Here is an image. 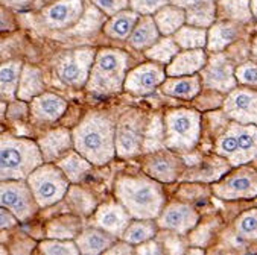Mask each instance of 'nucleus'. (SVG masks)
<instances>
[{"label": "nucleus", "instance_id": "cd10ccee", "mask_svg": "<svg viewBox=\"0 0 257 255\" xmlns=\"http://www.w3.org/2000/svg\"><path fill=\"white\" fill-rule=\"evenodd\" d=\"M55 164L61 169V172L66 175V178L69 179L70 184L81 182L90 173V170L93 167V164L87 158H84L75 149L69 150L67 154L60 157L55 161Z\"/></svg>", "mask_w": 257, "mask_h": 255}, {"label": "nucleus", "instance_id": "c756f323", "mask_svg": "<svg viewBox=\"0 0 257 255\" xmlns=\"http://www.w3.org/2000/svg\"><path fill=\"white\" fill-rule=\"evenodd\" d=\"M47 238H64V240H75L78 234L82 231V220L78 214H67L60 216L52 220H49L46 228Z\"/></svg>", "mask_w": 257, "mask_h": 255}, {"label": "nucleus", "instance_id": "a18cd8bd", "mask_svg": "<svg viewBox=\"0 0 257 255\" xmlns=\"http://www.w3.org/2000/svg\"><path fill=\"white\" fill-rule=\"evenodd\" d=\"M90 2L107 17H111L130 8V0H90Z\"/></svg>", "mask_w": 257, "mask_h": 255}, {"label": "nucleus", "instance_id": "393cba45", "mask_svg": "<svg viewBox=\"0 0 257 255\" xmlns=\"http://www.w3.org/2000/svg\"><path fill=\"white\" fill-rule=\"evenodd\" d=\"M162 37L152 16H140L131 35L128 37V44L136 50H145L151 47Z\"/></svg>", "mask_w": 257, "mask_h": 255}, {"label": "nucleus", "instance_id": "ddd939ff", "mask_svg": "<svg viewBox=\"0 0 257 255\" xmlns=\"http://www.w3.org/2000/svg\"><path fill=\"white\" fill-rule=\"evenodd\" d=\"M224 111L237 123L257 126V91L233 88L224 100Z\"/></svg>", "mask_w": 257, "mask_h": 255}, {"label": "nucleus", "instance_id": "9d476101", "mask_svg": "<svg viewBox=\"0 0 257 255\" xmlns=\"http://www.w3.org/2000/svg\"><path fill=\"white\" fill-rule=\"evenodd\" d=\"M216 197L224 200L257 197V172L251 167H240L212 187Z\"/></svg>", "mask_w": 257, "mask_h": 255}, {"label": "nucleus", "instance_id": "aec40b11", "mask_svg": "<svg viewBox=\"0 0 257 255\" xmlns=\"http://www.w3.org/2000/svg\"><path fill=\"white\" fill-rule=\"evenodd\" d=\"M234 129L237 138V152L228 161L230 166H245L246 163L257 158V126L255 125H242L237 122L230 123Z\"/></svg>", "mask_w": 257, "mask_h": 255}, {"label": "nucleus", "instance_id": "c85d7f7f", "mask_svg": "<svg viewBox=\"0 0 257 255\" xmlns=\"http://www.w3.org/2000/svg\"><path fill=\"white\" fill-rule=\"evenodd\" d=\"M202 87L201 78L195 75L189 76H169V79H165L162 84V91L172 97L180 99H193Z\"/></svg>", "mask_w": 257, "mask_h": 255}, {"label": "nucleus", "instance_id": "4be33fe9", "mask_svg": "<svg viewBox=\"0 0 257 255\" xmlns=\"http://www.w3.org/2000/svg\"><path fill=\"white\" fill-rule=\"evenodd\" d=\"M75 241L79 249V253L97 255V253L105 252L116 241V237L105 232L104 229L94 226V228L82 229L75 238Z\"/></svg>", "mask_w": 257, "mask_h": 255}, {"label": "nucleus", "instance_id": "72a5a7b5", "mask_svg": "<svg viewBox=\"0 0 257 255\" xmlns=\"http://www.w3.org/2000/svg\"><path fill=\"white\" fill-rule=\"evenodd\" d=\"M216 16L236 23H248L252 19L249 0H218Z\"/></svg>", "mask_w": 257, "mask_h": 255}, {"label": "nucleus", "instance_id": "39448f33", "mask_svg": "<svg viewBox=\"0 0 257 255\" xmlns=\"http://www.w3.org/2000/svg\"><path fill=\"white\" fill-rule=\"evenodd\" d=\"M26 182L40 208L61 202L70 187L69 179L55 163H43L35 167L26 178Z\"/></svg>", "mask_w": 257, "mask_h": 255}, {"label": "nucleus", "instance_id": "6e6d98bb", "mask_svg": "<svg viewBox=\"0 0 257 255\" xmlns=\"http://www.w3.org/2000/svg\"><path fill=\"white\" fill-rule=\"evenodd\" d=\"M7 108H8V102L0 97V119L7 117Z\"/></svg>", "mask_w": 257, "mask_h": 255}, {"label": "nucleus", "instance_id": "20e7f679", "mask_svg": "<svg viewBox=\"0 0 257 255\" xmlns=\"http://www.w3.org/2000/svg\"><path fill=\"white\" fill-rule=\"evenodd\" d=\"M130 67V55L120 49L104 47L96 52L85 88L99 96L114 94L123 90Z\"/></svg>", "mask_w": 257, "mask_h": 255}, {"label": "nucleus", "instance_id": "dca6fc26", "mask_svg": "<svg viewBox=\"0 0 257 255\" xmlns=\"http://www.w3.org/2000/svg\"><path fill=\"white\" fill-rule=\"evenodd\" d=\"M198 219V213L193 207L181 202H171L168 207H163V210L160 211L157 217V225L162 229L184 235L196 226Z\"/></svg>", "mask_w": 257, "mask_h": 255}, {"label": "nucleus", "instance_id": "f704fd0d", "mask_svg": "<svg viewBox=\"0 0 257 255\" xmlns=\"http://www.w3.org/2000/svg\"><path fill=\"white\" fill-rule=\"evenodd\" d=\"M165 140H166V129H165V119L162 114H154L151 120L146 123L145 128V137H143V152L151 154L165 149Z\"/></svg>", "mask_w": 257, "mask_h": 255}, {"label": "nucleus", "instance_id": "b1692460", "mask_svg": "<svg viewBox=\"0 0 257 255\" xmlns=\"http://www.w3.org/2000/svg\"><path fill=\"white\" fill-rule=\"evenodd\" d=\"M242 34V28L236 22H219L213 23L207 31V49L213 54H219L236 41Z\"/></svg>", "mask_w": 257, "mask_h": 255}, {"label": "nucleus", "instance_id": "7c9ffc66", "mask_svg": "<svg viewBox=\"0 0 257 255\" xmlns=\"http://www.w3.org/2000/svg\"><path fill=\"white\" fill-rule=\"evenodd\" d=\"M162 35H174L186 23V10L169 4L152 14Z\"/></svg>", "mask_w": 257, "mask_h": 255}, {"label": "nucleus", "instance_id": "f03ea898", "mask_svg": "<svg viewBox=\"0 0 257 255\" xmlns=\"http://www.w3.org/2000/svg\"><path fill=\"white\" fill-rule=\"evenodd\" d=\"M114 194L133 219H157L165 207V194L159 181L145 176H120Z\"/></svg>", "mask_w": 257, "mask_h": 255}, {"label": "nucleus", "instance_id": "4d7b16f0", "mask_svg": "<svg viewBox=\"0 0 257 255\" xmlns=\"http://www.w3.org/2000/svg\"><path fill=\"white\" fill-rule=\"evenodd\" d=\"M52 2H55V0H35V7H38V8H43V7H46V5H49V4H52Z\"/></svg>", "mask_w": 257, "mask_h": 255}, {"label": "nucleus", "instance_id": "6ab92c4d", "mask_svg": "<svg viewBox=\"0 0 257 255\" xmlns=\"http://www.w3.org/2000/svg\"><path fill=\"white\" fill-rule=\"evenodd\" d=\"M38 149L44 163H55L60 157L73 149L72 131L67 128H57L46 132L37 140Z\"/></svg>", "mask_w": 257, "mask_h": 255}, {"label": "nucleus", "instance_id": "c03bdc74", "mask_svg": "<svg viewBox=\"0 0 257 255\" xmlns=\"http://www.w3.org/2000/svg\"><path fill=\"white\" fill-rule=\"evenodd\" d=\"M169 4L172 0H130V8L140 16H152Z\"/></svg>", "mask_w": 257, "mask_h": 255}, {"label": "nucleus", "instance_id": "9b49d317", "mask_svg": "<svg viewBox=\"0 0 257 255\" xmlns=\"http://www.w3.org/2000/svg\"><path fill=\"white\" fill-rule=\"evenodd\" d=\"M85 10V0H55L41 8L43 23L54 31L73 28Z\"/></svg>", "mask_w": 257, "mask_h": 255}, {"label": "nucleus", "instance_id": "a211bd4d", "mask_svg": "<svg viewBox=\"0 0 257 255\" xmlns=\"http://www.w3.org/2000/svg\"><path fill=\"white\" fill-rule=\"evenodd\" d=\"M133 220L131 214L125 210L120 202H107L97 205L93 216L94 226L104 229L105 232L120 238L130 222Z\"/></svg>", "mask_w": 257, "mask_h": 255}, {"label": "nucleus", "instance_id": "6e6552de", "mask_svg": "<svg viewBox=\"0 0 257 255\" xmlns=\"http://www.w3.org/2000/svg\"><path fill=\"white\" fill-rule=\"evenodd\" d=\"M0 205L10 210L19 222L31 220L40 210L26 179L0 181Z\"/></svg>", "mask_w": 257, "mask_h": 255}, {"label": "nucleus", "instance_id": "49530a36", "mask_svg": "<svg viewBox=\"0 0 257 255\" xmlns=\"http://www.w3.org/2000/svg\"><path fill=\"white\" fill-rule=\"evenodd\" d=\"M7 119H10L13 122H25V120H28L29 119V104L25 100H20V99L8 102Z\"/></svg>", "mask_w": 257, "mask_h": 255}, {"label": "nucleus", "instance_id": "bf43d9fd", "mask_svg": "<svg viewBox=\"0 0 257 255\" xmlns=\"http://www.w3.org/2000/svg\"><path fill=\"white\" fill-rule=\"evenodd\" d=\"M251 52H252V57L257 60V38L252 41V47H251Z\"/></svg>", "mask_w": 257, "mask_h": 255}, {"label": "nucleus", "instance_id": "de8ad7c7", "mask_svg": "<svg viewBox=\"0 0 257 255\" xmlns=\"http://www.w3.org/2000/svg\"><path fill=\"white\" fill-rule=\"evenodd\" d=\"M234 75H236L237 82L257 87V64L245 63L234 70Z\"/></svg>", "mask_w": 257, "mask_h": 255}, {"label": "nucleus", "instance_id": "864d4df0", "mask_svg": "<svg viewBox=\"0 0 257 255\" xmlns=\"http://www.w3.org/2000/svg\"><path fill=\"white\" fill-rule=\"evenodd\" d=\"M35 0H2V4L11 10H23L29 5H32Z\"/></svg>", "mask_w": 257, "mask_h": 255}, {"label": "nucleus", "instance_id": "423d86ee", "mask_svg": "<svg viewBox=\"0 0 257 255\" xmlns=\"http://www.w3.org/2000/svg\"><path fill=\"white\" fill-rule=\"evenodd\" d=\"M163 119L166 129V149L189 152L196 146L201 134V116L198 111L187 108L171 110Z\"/></svg>", "mask_w": 257, "mask_h": 255}, {"label": "nucleus", "instance_id": "37998d69", "mask_svg": "<svg viewBox=\"0 0 257 255\" xmlns=\"http://www.w3.org/2000/svg\"><path fill=\"white\" fill-rule=\"evenodd\" d=\"M215 152H216V155H219L222 158H227L228 161L236 155V152H237V138H236V134H234V129H233L231 125L218 138Z\"/></svg>", "mask_w": 257, "mask_h": 255}, {"label": "nucleus", "instance_id": "4c0bfd02", "mask_svg": "<svg viewBox=\"0 0 257 255\" xmlns=\"http://www.w3.org/2000/svg\"><path fill=\"white\" fill-rule=\"evenodd\" d=\"M175 43L180 49H204L207 46V29L196 28L190 25H183L174 35Z\"/></svg>", "mask_w": 257, "mask_h": 255}, {"label": "nucleus", "instance_id": "2f4dec72", "mask_svg": "<svg viewBox=\"0 0 257 255\" xmlns=\"http://www.w3.org/2000/svg\"><path fill=\"white\" fill-rule=\"evenodd\" d=\"M22 67L23 63L19 60L0 64V97L7 102H13L17 99Z\"/></svg>", "mask_w": 257, "mask_h": 255}, {"label": "nucleus", "instance_id": "c9c22d12", "mask_svg": "<svg viewBox=\"0 0 257 255\" xmlns=\"http://www.w3.org/2000/svg\"><path fill=\"white\" fill-rule=\"evenodd\" d=\"M180 47L178 44L175 43L174 37L172 35H163L160 37L156 43H154L151 47H148L145 50V57L148 60H151L152 63H157V64H162V66H168L174 57L180 52Z\"/></svg>", "mask_w": 257, "mask_h": 255}, {"label": "nucleus", "instance_id": "2eb2a0df", "mask_svg": "<svg viewBox=\"0 0 257 255\" xmlns=\"http://www.w3.org/2000/svg\"><path fill=\"white\" fill-rule=\"evenodd\" d=\"M67 110V100L58 94L43 91L29 102V120L37 126L60 120Z\"/></svg>", "mask_w": 257, "mask_h": 255}, {"label": "nucleus", "instance_id": "bb28decb", "mask_svg": "<svg viewBox=\"0 0 257 255\" xmlns=\"http://www.w3.org/2000/svg\"><path fill=\"white\" fill-rule=\"evenodd\" d=\"M43 91H44V78L41 69L32 64H23L19 88H17V99L31 102Z\"/></svg>", "mask_w": 257, "mask_h": 255}, {"label": "nucleus", "instance_id": "7ed1b4c3", "mask_svg": "<svg viewBox=\"0 0 257 255\" xmlns=\"http://www.w3.org/2000/svg\"><path fill=\"white\" fill-rule=\"evenodd\" d=\"M43 163L37 141L10 132L0 134V181L26 179Z\"/></svg>", "mask_w": 257, "mask_h": 255}, {"label": "nucleus", "instance_id": "58836bf2", "mask_svg": "<svg viewBox=\"0 0 257 255\" xmlns=\"http://www.w3.org/2000/svg\"><path fill=\"white\" fill-rule=\"evenodd\" d=\"M216 19V4L205 2L190 8H186V23L196 28L209 29Z\"/></svg>", "mask_w": 257, "mask_h": 255}, {"label": "nucleus", "instance_id": "680f3d73", "mask_svg": "<svg viewBox=\"0 0 257 255\" xmlns=\"http://www.w3.org/2000/svg\"><path fill=\"white\" fill-rule=\"evenodd\" d=\"M255 205H257V200H255Z\"/></svg>", "mask_w": 257, "mask_h": 255}, {"label": "nucleus", "instance_id": "f257e3e1", "mask_svg": "<svg viewBox=\"0 0 257 255\" xmlns=\"http://www.w3.org/2000/svg\"><path fill=\"white\" fill-rule=\"evenodd\" d=\"M73 149L93 166H105L116 157L114 123L96 111H90L72 131Z\"/></svg>", "mask_w": 257, "mask_h": 255}, {"label": "nucleus", "instance_id": "8fccbe9b", "mask_svg": "<svg viewBox=\"0 0 257 255\" xmlns=\"http://www.w3.org/2000/svg\"><path fill=\"white\" fill-rule=\"evenodd\" d=\"M19 225V219L5 207L0 205V231L4 229H11Z\"/></svg>", "mask_w": 257, "mask_h": 255}, {"label": "nucleus", "instance_id": "a19ab883", "mask_svg": "<svg viewBox=\"0 0 257 255\" xmlns=\"http://www.w3.org/2000/svg\"><path fill=\"white\" fill-rule=\"evenodd\" d=\"M38 250L47 255H76L79 249L75 240L64 238H46L38 243Z\"/></svg>", "mask_w": 257, "mask_h": 255}, {"label": "nucleus", "instance_id": "412c9836", "mask_svg": "<svg viewBox=\"0 0 257 255\" xmlns=\"http://www.w3.org/2000/svg\"><path fill=\"white\" fill-rule=\"evenodd\" d=\"M207 64V55L202 49H189L178 52L166 66V76H189L202 70Z\"/></svg>", "mask_w": 257, "mask_h": 255}, {"label": "nucleus", "instance_id": "f3484780", "mask_svg": "<svg viewBox=\"0 0 257 255\" xmlns=\"http://www.w3.org/2000/svg\"><path fill=\"white\" fill-rule=\"evenodd\" d=\"M201 76L204 87L222 93H230L237 84L234 69L224 55H215L210 61H207L201 70Z\"/></svg>", "mask_w": 257, "mask_h": 255}, {"label": "nucleus", "instance_id": "a878e982", "mask_svg": "<svg viewBox=\"0 0 257 255\" xmlns=\"http://www.w3.org/2000/svg\"><path fill=\"white\" fill-rule=\"evenodd\" d=\"M139 17H140V14H137L136 11L128 8V10H123V11L111 16L105 22V25L102 26V29H104V34L107 37H110L111 40L126 41L128 37L131 35Z\"/></svg>", "mask_w": 257, "mask_h": 255}, {"label": "nucleus", "instance_id": "f8f14e48", "mask_svg": "<svg viewBox=\"0 0 257 255\" xmlns=\"http://www.w3.org/2000/svg\"><path fill=\"white\" fill-rule=\"evenodd\" d=\"M165 79H166V70L162 67V64L157 63L140 64L126 73L123 90L134 96H145L162 87Z\"/></svg>", "mask_w": 257, "mask_h": 255}, {"label": "nucleus", "instance_id": "4468645a", "mask_svg": "<svg viewBox=\"0 0 257 255\" xmlns=\"http://www.w3.org/2000/svg\"><path fill=\"white\" fill-rule=\"evenodd\" d=\"M142 167L149 178L163 184H171L180 178L183 163L172 152H169L168 149H162L148 154V157L142 163Z\"/></svg>", "mask_w": 257, "mask_h": 255}, {"label": "nucleus", "instance_id": "3c124183", "mask_svg": "<svg viewBox=\"0 0 257 255\" xmlns=\"http://www.w3.org/2000/svg\"><path fill=\"white\" fill-rule=\"evenodd\" d=\"M134 250L136 253H149V255H154V253H162V247H160V243L154 241L152 238L151 240H146L137 246H134Z\"/></svg>", "mask_w": 257, "mask_h": 255}, {"label": "nucleus", "instance_id": "ea45409f", "mask_svg": "<svg viewBox=\"0 0 257 255\" xmlns=\"http://www.w3.org/2000/svg\"><path fill=\"white\" fill-rule=\"evenodd\" d=\"M107 22V16L99 11L93 4L84 10V14L81 16L79 22L73 26L76 34H91L96 32L100 26H104Z\"/></svg>", "mask_w": 257, "mask_h": 255}, {"label": "nucleus", "instance_id": "603ef678", "mask_svg": "<svg viewBox=\"0 0 257 255\" xmlns=\"http://www.w3.org/2000/svg\"><path fill=\"white\" fill-rule=\"evenodd\" d=\"M133 252H136V250H134V246H133L131 243L125 241V240H122V241H114V243L105 250V253H117V255H128V253H133Z\"/></svg>", "mask_w": 257, "mask_h": 255}, {"label": "nucleus", "instance_id": "473e14b6", "mask_svg": "<svg viewBox=\"0 0 257 255\" xmlns=\"http://www.w3.org/2000/svg\"><path fill=\"white\" fill-rule=\"evenodd\" d=\"M64 199L70 210L81 217H88L97 208V200L93 193L82 187H78L76 184H70Z\"/></svg>", "mask_w": 257, "mask_h": 255}, {"label": "nucleus", "instance_id": "5701e85b", "mask_svg": "<svg viewBox=\"0 0 257 255\" xmlns=\"http://www.w3.org/2000/svg\"><path fill=\"white\" fill-rule=\"evenodd\" d=\"M230 169V164L227 161H224L222 157H216V158H209L205 161H199L195 167L189 169L183 176H180L181 179L186 181H196V182H215L218 179L222 178L224 173H227Z\"/></svg>", "mask_w": 257, "mask_h": 255}, {"label": "nucleus", "instance_id": "09e8293b", "mask_svg": "<svg viewBox=\"0 0 257 255\" xmlns=\"http://www.w3.org/2000/svg\"><path fill=\"white\" fill-rule=\"evenodd\" d=\"M16 26H17V22H16L14 14L11 13V8L5 5L0 7V34L11 32L16 29Z\"/></svg>", "mask_w": 257, "mask_h": 255}, {"label": "nucleus", "instance_id": "13d9d810", "mask_svg": "<svg viewBox=\"0 0 257 255\" xmlns=\"http://www.w3.org/2000/svg\"><path fill=\"white\" fill-rule=\"evenodd\" d=\"M249 5H251L252 19H257V0H249Z\"/></svg>", "mask_w": 257, "mask_h": 255}, {"label": "nucleus", "instance_id": "79ce46f5", "mask_svg": "<svg viewBox=\"0 0 257 255\" xmlns=\"http://www.w3.org/2000/svg\"><path fill=\"white\" fill-rule=\"evenodd\" d=\"M234 228L239 237L245 240H257V208L240 214Z\"/></svg>", "mask_w": 257, "mask_h": 255}, {"label": "nucleus", "instance_id": "052dcab7", "mask_svg": "<svg viewBox=\"0 0 257 255\" xmlns=\"http://www.w3.org/2000/svg\"><path fill=\"white\" fill-rule=\"evenodd\" d=\"M2 132H5V126L0 123V134H2Z\"/></svg>", "mask_w": 257, "mask_h": 255}, {"label": "nucleus", "instance_id": "5fc2aeb1", "mask_svg": "<svg viewBox=\"0 0 257 255\" xmlns=\"http://www.w3.org/2000/svg\"><path fill=\"white\" fill-rule=\"evenodd\" d=\"M205 2H215V0H172V4L180 7V8H190L199 4H205Z\"/></svg>", "mask_w": 257, "mask_h": 255}, {"label": "nucleus", "instance_id": "1a4fd4ad", "mask_svg": "<svg viewBox=\"0 0 257 255\" xmlns=\"http://www.w3.org/2000/svg\"><path fill=\"white\" fill-rule=\"evenodd\" d=\"M96 57V50L85 47V49H75L64 54L58 58L55 72L58 79L73 88L85 87L90 70Z\"/></svg>", "mask_w": 257, "mask_h": 255}, {"label": "nucleus", "instance_id": "0eeeda50", "mask_svg": "<svg viewBox=\"0 0 257 255\" xmlns=\"http://www.w3.org/2000/svg\"><path fill=\"white\" fill-rule=\"evenodd\" d=\"M146 117L139 110H126L114 125V146L119 158H133L143 152Z\"/></svg>", "mask_w": 257, "mask_h": 255}, {"label": "nucleus", "instance_id": "e433bc0d", "mask_svg": "<svg viewBox=\"0 0 257 255\" xmlns=\"http://www.w3.org/2000/svg\"><path fill=\"white\" fill-rule=\"evenodd\" d=\"M157 229H159V225L152 219H136L134 222L133 220L130 222V225L126 226L120 238L131 243L133 246H137L146 240L156 237Z\"/></svg>", "mask_w": 257, "mask_h": 255}]
</instances>
